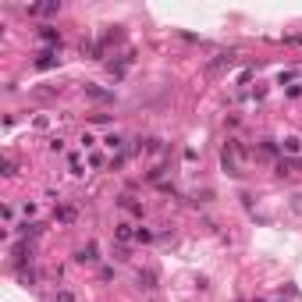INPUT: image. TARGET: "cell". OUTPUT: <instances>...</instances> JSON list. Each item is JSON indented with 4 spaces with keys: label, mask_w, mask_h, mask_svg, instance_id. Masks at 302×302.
Here are the masks:
<instances>
[{
    "label": "cell",
    "mask_w": 302,
    "mask_h": 302,
    "mask_svg": "<svg viewBox=\"0 0 302 302\" xmlns=\"http://www.w3.org/2000/svg\"><path fill=\"white\" fill-rule=\"evenodd\" d=\"M54 302H75V295H71V292H57V299H54Z\"/></svg>",
    "instance_id": "obj_13"
},
{
    "label": "cell",
    "mask_w": 302,
    "mask_h": 302,
    "mask_svg": "<svg viewBox=\"0 0 302 302\" xmlns=\"http://www.w3.org/2000/svg\"><path fill=\"white\" fill-rule=\"evenodd\" d=\"M284 149H288V153H299V139H284Z\"/></svg>",
    "instance_id": "obj_11"
},
{
    "label": "cell",
    "mask_w": 302,
    "mask_h": 302,
    "mask_svg": "<svg viewBox=\"0 0 302 302\" xmlns=\"http://www.w3.org/2000/svg\"><path fill=\"white\" fill-rule=\"evenodd\" d=\"M54 64H57V50H43L36 57V68H54Z\"/></svg>",
    "instance_id": "obj_4"
},
{
    "label": "cell",
    "mask_w": 302,
    "mask_h": 302,
    "mask_svg": "<svg viewBox=\"0 0 302 302\" xmlns=\"http://www.w3.org/2000/svg\"><path fill=\"white\" fill-rule=\"evenodd\" d=\"M85 93L96 96V100H114V93H107V89H96V85H85Z\"/></svg>",
    "instance_id": "obj_6"
},
{
    "label": "cell",
    "mask_w": 302,
    "mask_h": 302,
    "mask_svg": "<svg viewBox=\"0 0 302 302\" xmlns=\"http://www.w3.org/2000/svg\"><path fill=\"white\" fill-rule=\"evenodd\" d=\"M114 235H117L121 242H128V238H135V231L128 228V224H117V231H114Z\"/></svg>",
    "instance_id": "obj_9"
},
{
    "label": "cell",
    "mask_w": 302,
    "mask_h": 302,
    "mask_svg": "<svg viewBox=\"0 0 302 302\" xmlns=\"http://www.w3.org/2000/svg\"><path fill=\"white\" fill-rule=\"evenodd\" d=\"M57 217L64 220V224H71V220H75V210H71V206H60V210H57Z\"/></svg>",
    "instance_id": "obj_10"
},
{
    "label": "cell",
    "mask_w": 302,
    "mask_h": 302,
    "mask_svg": "<svg viewBox=\"0 0 302 302\" xmlns=\"http://www.w3.org/2000/svg\"><path fill=\"white\" fill-rule=\"evenodd\" d=\"M103 146H107V149H125V139H121V135H107Z\"/></svg>",
    "instance_id": "obj_7"
},
{
    "label": "cell",
    "mask_w": 302,
    "mask_h": 302,
    "mask_svg": "<svg viewBox=\"0 0 302 302\" xmlns=\"http://www.w3.org/2000/svg\"><path fill=\"white\" fill-rule=\"evenodd\" d=\"M75 260H79V263H96V246L79 249V252H75Z\"/></svg>",
    "instance_id": "obj_5"
},
{
    "label": "cell",
    "mask_w": 302,
    "mask_h": 302,
    "mask_svg": "<svg viewBox=\"0 0 302 302\" xmlns=\"http://www.w3.org/2000/svg\"><path fill=\"white\" fill-rule=\"evenodd\" d=\"M39 39H43V43H50V47H60V32H57V28H50V25H47V28H39Z\"/></svg>",
    "instance_id": "obj_3"
},
{
    "label": "cell",
    "mask_w": 302,
    "mask_h": 302,
    "mask_svg": "<svg viewBox=\"0 0 302 302\" xmlns=\"http://www.w3.org/2000/svg\"><path fill=\"white\" fill-rule=\"evenodd\" d=\"M235 64V54H217V60H210V71H220V68H231Z\"/></svg>",
    "instance_id": "obj_1"
},
{
    "label": "cell",
    "mask_w": 302,
    "mask_h": 302,
    "mask_svg": "<svg viewBox=\"0 0 302 302\" xmlns=\"http://www.w3.org/2000/svg\"><path fill=\"white\" fill-rule=\"evenodd\" d=\"M68 171H71L75 178H79V174H85V171H82V157H71V160H68Z\"/></svg>",
    "instance_id": "obj_8"
},
{
    "label": "cell",
    "mask_w": 302,
    "mask_h": 302,
    "mask_svg": "<svg viewBox=\"0 0 302 302\" xmlns=\"http://www.w3.org/2000/svg\"><path fill=\"white\" fill-rule=\"evenodd\" d=\"M135 238H139V242H149V238H153V231H146V228H139V231H135Z\"/></svg>",
    "instance_id": "obj_12"
},
{
    "label": "cell",
    "mask_w": 302,
    "mask_h": 302,
    "mask_svg": "<svg viewBox=\"0 0 302 302\" xmlns=\"http://www.w3.org/2000/svg\"><path fill=\"white\" fill-rule=\"evenodd\" d=\"M139 288H146V292L157 288V274H153V270H139Z\"/></svg>",
    "instance_id": "obj_2"
}]
</instances>
